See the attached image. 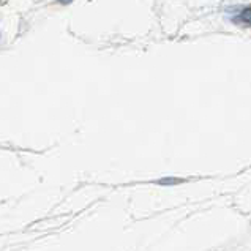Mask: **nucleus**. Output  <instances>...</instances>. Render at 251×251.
Masks as SVG:
<instances>
[{
    "label": "nucleus",
    "instance_id": "2",
    "mask_svg": "<svg viewBox=\"0 0 251 251\" xmlns=\"http://www.w3.org/2000/svg\"><path fill=\"white\" fill-rule=\"evenodd\" d=\"M60 3H68V2H71V0H59Z\"/></svg>",
    "mask_w": 251,
    "mask_h": 251
},
{
    "label": "nucleus",
    "instance_id": "1",
    "mask_svg": "<svg viewBox=\"0 0 251 251\" xmlns=\"http://www.w3.org/2000/svg\"><path fill=\"white\" fill-rule=\"evenodd\" d=\"M245 21V24H250V10H243V16H240V21Z\"/></svg>",
    "mask_w": 251,
    "mask_h": 251
}]
</instances>
